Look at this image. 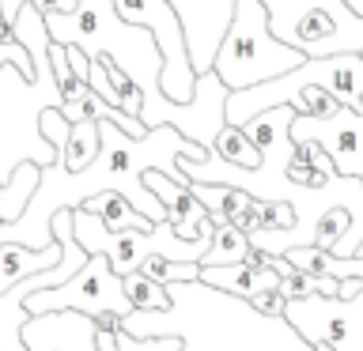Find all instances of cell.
<instances>
[{"instance_id":"obj_1","label":"cell","mask_w":363,"mask_h":351,"mask_svg":"<svg viewBox=\"0 0 363 351\" xmlns=\"http://www.w3.org/2000/svg\"><path fill=\"white\" fill-rule=\"evenodd\" d=\"M299 64H306V53L272 34L265 4L261 0H235L231 27H227L220 53L212 61V72H220L227 91L269 84L284 72H295Z\"/></svg>"},{"instance_id":"obj_2","label":"cell","mask_w":363,"mask_h":351,"mask_svg":"<svg viewBox=\"0 0 363 351\" xmlns=\"http://www.w3.org/2000/svg\"><path fill=\"white\" fill-rule=\"evenodd\" d=\"M72 231H76V242L87 253H102L118 276H129V272H140V265L152 253L170 257V260H197L201 265L208 246H212V238H216V223L197 242H186V238L174 234L170 223H159L155 231H106V223L95 212L72 208Z\"/></svg>"},{"instance_id":"obj_3","label":"cell","mask_w":363,"mask_h":351,"mask_svg":"<svg viewBox=\"0 0 363 351\" xmlns=\"http://www.w3.org/2000/svg\"><path fill=\"white\" fill-rule=\"evenodd\" d=\"M269 8V27L280 42L306 57L363 53V16L345 0H261Z\"/></svg>"},{"instance_id":"obj_4","label":"cell","mask_w":363,"mask_h":351,"mask_svg":"<svg viewBox=\"0 0 363 351\" xmlns=\"http://www.w3.org/2000/svg\"><path fill=\"white\" fill-rule=\"evenodd\" d=\"M121 19L140 23L155 34L159 53H163V95L170 102H193L197 95V68L189 57L186 27L170 0H118Z\"/></svg>"},{"instance_id":"obj_5","label":"cell","mask_w":363,"mask_h":351,"mask_svg":"<svg viewBox=\"0 0 363 351\" xmlns=\"http://www.w3.org/2000/svg\"><path fill=\"white\" fill-rule=\"evenodd\" d=\"M27 313H57V310H79V313H121L129 317L133 313V302L125 294V283L121 276L110 268V260L102 253H91V260L76 272L68 283L61 287H50V291H34L27 302Z\"/></svg>"},{"instance_id":"obj_6","label":"cell","mask_w":363,"mask_h":351,"mask_svg":"<svg viewBox=\"0 0 363 351\" xmlns=\"http://www.w3.org/2000/svg\"><path fill=\"white\" fill-rule=\"evenodd\" d=\"M284 321L303 344L325 340L337 351H363V291L356 299H329V294L295 299L284 310Z\"/></svg>"},{"instance_id":"obj_7","label":"cell","mask_w":363,"mask_h":351,"mask_svg":"<svg viewBox=\"0 0 363 351\" xmlns=\"http://www.w3.org/2000/svg\"><path fill=\"white\" fill-rule=\"evenodd\" d=\"M291 140H318L333 155V166L340 178H363V113L359 110L340 106V113L329 121L295 117Z\"/></svg>"},{"instance_id":"obj_8","label":"cell","mask_w":363,"mask_h":351,"mask_svg":"<svg viewBox=\"0 0 363 351\" xmlns=\"http://www.w3.org/2000/svg\"><path fill=\"white\" fill-rule=\"evenodd\" d=\"M170 4H174V11L182 16V27H186V42H189V57H193L197 76L212 72L220 42H223L227 27H231L235 0H170Z\"/></svg>"},{"instance_id":"obj_9","label":"cell","mask_w":363,"mask_h":351,"mask_svg":"<svg viewBox=\"0 0 363 351\" xmlns=\"http://www.w3.org/2000/svg\"><path fill=\"white\" fill-rule=\"evenodd\" d=\"M201 283H208L212 291L231 294V299H254L257 291H277L280 287V272L277 268H254L246 260L238 265H212L201 268Z\"/></svg>"},{"instance_id":"obj_10","label":"cell","mask_w":363,"mask_h":351,"mask_svg":"<svg viewBox=\"0 0 363 351\" xmlns=\"http://www.w3.org/2000/svg\"><path fill=\"white\" fill-rule=\"evenodd\" d=\"M61 260H65V246L57 242V238H53V246H45V249H30L23 242H4L0 246V294L11 291L27 276H34V272L61 265Z\"/></svg>"},{"instance_id":"obj_11","label":"cell","mask_w":363,"mask_h":351,"mask_svg":"<svg viewBox=\"0 0 363 351\" xmlns=\"http://www.w3.org/2000/svg\"><path fill=\"white\" fill-rule=\"evenodd\" d=\"M79 208L95 212L99 219L106 223V231H155L159 226L155 219H147L144 212H136L118 189H102V192H95V197H87Z\"/></svg>"},{"instance_id":"obj_12","label":"cell","mask_w":363,"mask_h":351,"mask_svg":"<svg viewBox=\"0 0 363 351\" xmlns=\"http://www.w3.org/2000/svg\"><path fill=\"white\" fill-rule=\"evenodd\" d=\"M38 185H42V166L30 163V159L19 163L8 181H0V223H19Z\"/></svg>"},{"instance_id":"obj_13","label":"cell","mask_w":363,"mask_h":351,"mask_svg":"<svg viewBox=\"0 0 363 351\" xmlns=\"http://www.w3.org/2000/svg\"><path fill=\"white\" fill-rule=\"evenodd\" d=\"M212 155H220L223 163L242 166V170H257L261 163H265L261 147H257V144L246 136L242 125H223L220 136H216V144H212Z\"/></svg>"},{"instance_id":"obj_14","label":"cell","mask_w":363,"mask_h":351,"mask_svg":"<svg viewBox=\"0 0 363 351\" xmlns=\"http://www.w3.org/2000/svg\"><path fill=\"white\" fill-rule=\"evenodd\" d=\"M102 151V136H99V117H84L72 125V136H68V147H65V170H72V174H79V170H87L91 163L99 159Z\"/></svg>"},{"instance_id":"obj_15","label":"cell","mask_w":363,"mask_h":351,"mask_svg":"<svg viewBox=\"0 0 363 351\" xmlns=\"http://www.w3.org/2000/svg\"><path fill=\"white\" fill-rule=\"evenodd\" d=\"M121 283H125V294H129L133 310H155V313L174 310V299H170L167 283L144 276V272H129V276H121Z\"/></svg>"},{"instance_id":"obj_16","label":"cell","mask_w":363,"mask_h":351,"mask_svg":"<svg viewBox=\"0 0 363 351\" xmlns=\"http://www.w3.org/2000/svg\"><path fill=\"white\" fill-rule=\"evenodd\" d=\"M250 249V234H242L238 226L231 223H216V238L208 246V253H204L201 268H212V265H238V260L246 257Z\"/></svg>"},{"instance_id":"obj_17","label":"cell","mask_w":363,"mask_h":351,"mask_svg":"<svg viewBox=\"0 0 363 351\" xmlns=\"http://www.w3.org/2000/svg\"><path fill=\"white\" fill-rule=\"evenodd\" d=\"M50 64H53V79H57V87H61L65 106H84L87 95H91V87L72 72V61H68V45H61V42L50 45Z\"/></svg>"},{"instance_id":"obj_18","label":"cell","mask_w":363,"mask_h":351,"mask_svg":"<svg viewBox=\"0 0 363 351\" xmlns=\"http://www.w3.org/2000/svg\"><path fill=\"white\" fill-rule=\"evenodd\" d=\"M140 272L144 276H152V280H159V283H193V280H201V265L197 260H170V257H159V253H152L140 265Z\"/></svg>"},{"instance_id":"obj_19","label":"cell","mask_w":363,"mask_h":351,"mask_svg":"<svg viewBox=\"0 0 363 351\" xmlns=\"http://www.w3.org/2000/svg\"><path fill=\"white\" fill-rule=\"evenodd\" d=\"M348 231H352V212L345 208V204H333V208H325L322 215H318V223H314V246L333 249Z\"/></svg>"},{"instance_id":"obj_20","label":"cell","mask_w":363,"mask_h":351,"mask_svg":"<svg viewBox=\"0 0 363 351\" xmlns=\"http://www.w3.org/2000/svg\"><path fill=\"white\" fill-rule=\"evenodd\" d=\"M284 178L291 181V189H325L337 174H325V170H318L314 163H306V159H295V155H291V163H288V170H284Z\"/></svg>"},{"instance_id":"obj_21","label":"cell","mask_w":363,"mask_h":351,"mask_svg":"<svg viewBox=\"0 0 363 351\" xmlns=\"http://www.w3.org/2000/svg\"><path fill=\"white\" fill-rule=\"evenodd\" d=\"M121 313H95V351H121Z\"/></svg>"},{"instance_id":"obj_22","label":"cell","mask_w":363,"mask_h":351,"mask_svg":"<svg viewBox=\"0 0 363 351\" xmlns=\"http://www.w3.org/2000/svg\"><path fill=\"white\" fill-rule=\"evenodd\" d=\"M250 310H257L261 317H284V310H288V299L280 294V287L277 291H257L254 299H242Z\"/></svg>"},{"instance_id":"obj_23","label":"cell","mask_w":363,"mask_h":351,"mask_svg":"<svg viewBox=\"0 0 363 351\" xmlns=\"http://www.w3.org/2000/svg\"><path fill=\"white\" fill-rule=\"evenodd\" d=\"M295 159H306V163H314L318 170H325V174H337L333 155H329L318 140H295Z\"/></svg>"},{"instance_id":"obj_24","label":"cell","mask_w":363,"mask_h":351,"mask_svg":"<svg viewBox=\"0 0 363 351\" xmlns=\"http://www.w3.org/2000/svg\"><path fill=\"white\" fill-rule=\"evenodd\" d=\"M34 8L42 11V16H72L79 8V0H30Z\"/></svg>"},{"instance_id":"obj_25","label":"cell","mask_w":363,"mask_h":351,"mask_svg":"<svg viewBox=\"0 0 363 351\" xmlns=\"http://www.w3.org/2000/svg\"><path fill=\"white\" fill-rule=\"evenodd\" d=\"M345 4H348L352 11H356V16H363V0H345Z\"/></svg>"},{"instance_id":"obj_26","label":"cell","mask_w":363,"mask_h":351,"mask_svg":"<svg viewBox=\"0 0 363 351\" xmlns=\"http://www.w3.org/2000/svg\"><path fill=\"white\" fill-rule=\"evenodd\" d=\"M356 110H359V113H363V95H359V106H356Z\"/></svg>"},{"instance_id":"obj_27","label":"cell","mask_w":363,"mask_h":351,"mask_svg":"<svg viewBox=\"0 0 363 351\" xmlns=\"http://www.w3.org/2000/svg\"><path fill=\"white\" fill-rule=\"evenodd\" d=\"M359 257H363V242H359Z\"/></svg>"}]
</instances>
